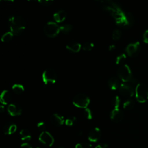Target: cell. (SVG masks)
I'll return each mask as SVG.
<instances>
[{
  "label": "cell",
  "mask_w": 148,
  "mask_h": 148,
  "mask_svg": "<svg viewBox=\"0 0 148 148\" xmlns=\"http://www.w3.org/2000/svg\"><path fill=\"white\" fill-rule=\"evenodd\" d=\"M99 1L102 3L103 9L112 16L119 26L127 28L132 25L134 22L132 16L130 13L125 12L112 0Z\"/></svg>",
  "instance_id": "6da1fadb"
},
{
  "label": "cell",
  "mask_w": 148,
  "mask_h": 148,
  "mask_svg": "<svg viewBox=\"0 0 148 148\" xmlns=\"http://www.w3.org/2000/svg\"><path fill=\"white\" fill-rule=\"evenodd\" d=\"M8 25L10 31L14 35H18L25 29L26 22L21 16H12L8 19Z\"/></svg>",
  "instance_id": "7a4b0ae2"
},
{
  "label": "cell",
  "mask_w": 148,
  "mask_h": 148,
  "mask_svg": "<svg viewBox=\"0 0 148 148\" xmlns=\"http://www.w3.org/2000/svg\"><path fill=\"white\" fill-rule=\"evenodd\" d=\"M117 75L124 83L131 82L134 83L136 82L135 79L132 77V74L130 66L127 64H124L120 66L117 70Z\"/></svg>",
  "instance_id": "3957f363"
},
{
  "label": "cell",
  "mask_w": 148,
  "mask_h": 148,
  "mask_svg": "<svg viewBox=\"0 0 148 148\" xmlns=\"http://www.w3.org/2000/svg\"><path fill=\"white\" fill-rule=\"evenodd\" d=\"M43 31L46 36L50 38H53L57 36L60 32H61L60 26L56 22L49 21L44 26Z\"/></svg>",
  "instance_id": "277c9868"
},
{
  "label": "cell",
  "mask_w": 148,
  "mask_h": 148,
  "mask_svg": "<svg viewBox=\"0 0 148 148\" xmlns=\"http://www.w3.org/2000/svg\"><path fill=\"white\" fill-rule=\"evenodd\" d=\"M135 97L140 103H144L148 99V88L142 83H138L135 88Z\"/></svg>",
  "instance_id": "5b68a950"
},
{
  "label": "cell",
  "mask_w": 148,
  "mask_h": 148,
  "mask_svg": "<svg viewBox=\"0 0 148 148\" xmlns=\"http://www.w3.org/2000/svg\"><path fill=\"white\" fill-rule=\"evenodd\" d=\"M90 102L89 97L84 94L80 93L76 95L72 101L73 104L79 108H86Z\"/></svg>",
  "instance_id": "8992f818"
},
{
  "label": "cell",
  "mask_w": 148,
  "mask_h": 148,
  "mask_svg": "<svg viewBox=\"0 0 148 148\" xmlns=\"http://www.w3.org/2000/svg\"><path fill=\"white\" fill-rule=\"evenodd\" d=\"M57 80V73L51 68L45 69L42 73V80L45 85L53 84L56 83Z\"/></svg>",
  "instance_id": "52a82bcc"
},
{
  "label": "cell",
  "mask_w": 148,
  "mask_h": 148,
  "mask_svg": "<svg viewBox=\"0 0 148 148\" xmlns=\"http://www.w3.org/2000/svg\"><path fill=\"white\" fill-rule=\"evenodd\" d=\"M39 140L47 146H51L54 142V139L51 134L48 131H45L40 133L39 136Z\"/></svg>",
  "instance_id": "ba28073f"
},
{
  "label": "cell",
  "mask_w": 148,
  "mask_h": 148,
  "mask_svg": "<svg viewBox=\"0 0 148 148\" xmlns=\"http://www.w3.org/2000/svg\"><path fill=\"white\" fill-rule=\"evenodd\" d=\"M140 50V45L139 42L130 43L125 48V51L130 57H134L138 54Z\"/></svg>",
  "instance_id": "9c48e42d"
},
{
  "label": "cell",
  "mask_w": 148,
  "mask_h": 148,
  "mask_svg": "<svg viewBox=\"0 0 148 148\" xmlns=\"http://www.w3.org/2000/svg\"><path fill=\"white\" fill-rule=\"evenodd\" d=\"M119 90L120 93L125 97H132L134 94L133 87L126 83L120 84Z\"/></svg>",
  "instance_id": "30bf717a"
},
{
  "label": "cell",
  "mask_w": 148,
  "mask_h": 148,
  "mask_svg": "<svg viewBox=\"0 0 148 148\" xmlns=\"http://www.w3.org/2000/svg\"><path fill=\"white\" fill-rule=\"evenodd\" d=\"M7 110L8 113L12 116H19L22 113L21 107L17 103H10L8 105Z\"/></svg>",
  "instance_id": "8fae6325"
},
{
  "label": "cell",
  "mask_w": 148,
  "mask_h": 148,
  "mask_svg": "<svg viewBox=\"0 0 148 148\" xmlns=\"http://www.w3.org/2000/svg\"><path fill=\"white\" fill-rule=\"evenodd\" d=\"M101 136V131L99 128L95 127L92 129L88 135V139L90 142H95L98 141Z\"/></svg>",
  "instance_id": "7c38bea8"
},
{
  "label": "cell",
  "mask_w": 148,
  "mask_h": 148,
  "mask_svg": "<svg viewBox=\"0 0 148 148\" xmlns=\"http://www.w3.org/2000/svg\"><path fill=\"white\" fill-rule=\"evenodd\" d=\"M17 130L16 125L11 122L9 121L6 123L3 127V132L5 135H11L16 132Z\"/></svg>",
  "instance_id": "4fadbf2b"
},
{
  "label": "cell",
  "mask_w": 148,
  "mask_h": 148,
  "mask_svg": "<svg viewBox=\"0 0 148 148\" xmlns=\"http://www.w3.org/2000/svg\"><path fill=\"white\" fill-rule=\"evenodd\" d=\"M123 118V112L119 108H114L110 113V119L112 121L118 123L122 120Z\"/></svg>",
  "instance_id": "5bb4252c"
},
{
  "label": "cell",
  "mask_w": 148,
  "mask_h": 148,
  "mask_svg": "<svg viewBox=\"0 0 148 148\" xmlns=\"http://www.w3.org/2000/svg\"><path fill=\"white\" fill-rule=\"evenodd\" d=\"M50 121L56 126H60L64 123L65 120L62 116L58 113H54L50 117Z\"/></svg>",
  "instance_id": "9a60e30c"
},
{
  "label": "cell",
  "mask_w": 148,
  "mask_h": 148,
  "mask_svg": "<svg viewBox=\"0 0 148 148\" xmlns=\"http://www.w3.org/2000/svg\"><path fill=\"white\" fill-rule=\"evenodd\" d=\"M82 47V46L80 43L76 41H71L68 42L66 45V49L73 53H78Z\"/></svg>",
  "instance_id": "2e32d148"
},
{
  "label": "cell",
  "mask_w": 148,
  "mask_h": 148,
  "mask_svg": "<svg viewBox=\"0 0 148 148\" xmlns=\"http://www.w3.org/2000/svg\"><path fill=\"white\" fill-rule=\"evenodd\" d=\"M67 14L66 12L63 10H60L53 14V19L57 23L63 22L66 18Z\"/></svg>",
  "instance_id": "e0dca14e"
},
{
  "label": "cell",
  "mask_w": 148,
  "mask_h": 148,
  "mask_svg": "<svg viewBox=\"0 0 148 148\" xmlns=\"http://www.w3.org/2000/svg\"><path fill=\"white\" fill-rule=\"evenodd\" d=\"M12 99L11 93L8 90H3L0 95V101L3 105L8 104Z\"/></svg>",
  "instance_id": "ac0fdd59"
},
{
  "label": "cell",
  "mask_w": 148,
  "mask_h": 148,
  "mask_svg": "<svg viewBox=\"0 0 148 148\" xmlns=\"http://www.w3.org/2000/svg\"><path fill=\"white\" fill-rule=\"evenodd\" d=\"M109 87L112 90H116L119 88L120 84L119 79L116 77H110L108 82Z\"/></svg>",
  "instance_id": "d6986e66"
},
{
  "label": "cell",
  "mask_w": 148,
  "mask_h": 148,
  "mask_svg": "<svg viewBox=\"0 0 148 148\" xmlns=\"http://www.w3.org/2000/svg\"><path fill=\"white\" fill-rule=\"evenodd\" d=\"M20 135L23 140L29 141L31 139V135L29 131L25 129L21 130L20 131Z\"/></svg>",
  "instance_id": "ffe728a7"
},
{
  "label": "cell",
  "mask_w": 148,
  "mask_h": 148,
  "mask_svg": "<svg viewBox=\"0 0 148 148\" xmlns=\"http://www.w3.org/2000/svg\"><path fill=\"white\" fill-rule=\"evenodd\" d=\"M12 91L16 94H21L24 91V87L21 84H14L12 87Z\"/></svg>",
  "instance_id": "44dd1931"
},
{
  "label": "cell",
  "mask_w": 148,
  "mask_h": 148,
  "mask_svg": "<svg viewBox=\"0 0 148 148\" xmlns=\"http://www.w3.org/2000/svg\"><path fill=\"white\" fill-rule=\"evenodd\" d=\"M13 36H14V34L11 31L7 32L4 34H3V35L2 36L1 41L3 43L9 42L12 39Z\"/></svg>",
  "instance_id": "7402d4cb"
},
{
  "label": "cell",
  "mask_w": 148,
  "mask_h": 148,
  "mask_svg": "<svg viewBox=\"0 0 148 148\" xmlns=\"http://www.w3.org/2000/svg\"><path fill=\"white\" fill-rule=\"evenodd\" d=\"M135 102L132 99H128L123 103V108L126 110H131L134 108Z\"/></svg>",
  "instance_id": "603a6c76"
},
{
  "label": "cell",
  "mask_w": 148,
  "mask_h": 148,
  "mask_svg": "<svg viewBox=\"0 0 148 148\" xmlns=\"http://www.w3.org/2000/svg\"><path fill=\"white\" fill-rule=\"evenodd\" d=\"M72 29V26L69 24H65L60 26V31L64 34H68Z\"/></svg>",
  "instance_id": "cb8c5ba5"
},
{
  "label": "cell",
  "mask_w": 148,
  "mask_h": 148,
  "mask_svg": "<svg viewBox=\"0 0 148 148\" xmlns=\"http://www.w3.org/2000/svg\"><path fill=\"white\" fill-rule=\"evenodd\" d=\"M127 56L125 54H121L118 56L116 59V64L117 65H122L125 61Z\"/></svg>",
  "instance_id": "d4e9b609"
},
{
  "label": "cell",
  "mask_w": 148,
  "mask_h": 148,
  "mask_svg": "<svg viewBox=\"0 0 148 148\" xmlns=\"http://www.w3.org/2000/svg\"><path fill=\"white\" fill-rule=\"evenodd\" d=\"M94 47V43L90 42H85L83 46L82 49L84 51H91Z\"/></svg>",
  "instance_id": "484cf974"
},
{
  "label": "cell",
  "mask_w": 148,
  "mask_h": 148,
  "mask_svg": "<svg viewBox=\"0 0 148 148\" xmlns=\"http://www.w3.org/2000/svg\"><path fill=\"white\" fill-rule=\"evenodd\" d=\"M76 122V118L75 117H71L65 120V123L67 126H72Z\"/></svg>",
  "instance_id": "4316f807"
},
{
  "label": "cell",
  "mask_w": 148,
  "mask_h": 148,
  "mask_svg": "<svg viewBox=\"0 0 148 148\" xmlns=\"http://www.w3.org/2000/svg\"><path fill=\"white\" fill-rule=\"evenodd\" d=\"M121 36V32L119 29H115L112 34V39L114 40H119Z\"/></svg>",
  "instance_id": "83f0119b"
},
{
  "label": "cell",
  "mask_w": 148,
  "mask_h": 148,
  "mask_svg": "<svg viewBox=\"0 0 148 148\" xmlns=\"http://www.w3.org/2000/svg\"><path fill=\"white\" fill-rule=\"evenodd\" d=\"M83 114L85 116V117L88 120H91L92 118V113L91 110L89 108H85L83 112Z\"/></svg>",
  "instance_id": "f1b7e54d"
},
{
  "label": "cell",
  "mask_w": 148,
  "mask_h": 148,
  "mask_svg": "<svg viewBox=\"0 0 148 148\" xmlns=\"http://www.w3.org/2000/svg\"><path fill=\"white\" fill-rule=\"evenodd\" d=\"M112 104L114 108H119L120 105V99L119 96L116 95L114 97V98L112 99Z\"/></svg>",
  "instance_id": "f546056e"
},
{
  "label": "cell",
  "mask_w": 148,
  "mask_h": 148,
  "mask_svg": "<svg viewBox=\"0 0 148 148\" xmlns=\"http://www.w3.org/2000/svg\"><path fill=\"white\" fill-rule=\"evenodd\" d=\"M75 148H92V146L90 143L82 142L77 143L75 146Z\"/></svg>",
  "instance_id": "4dcf8cb0"
},
{
  "label": "cell",
  "mask_w": 148,
  "mask_h": 148,
  "mask_svg": "<svg viewBox=\"0 0 148 148\" xmlns=\"http://www.w3.org/2000/svg\"><path fill=\"white\" fill-rule=\"evenodd\" d=\"M39 3L43 6H48L53 3L54 0H38Z\"/></svg>",
  "instance_id": "1f68e13d"
},
{
  "label": "cell",
  "mask_w": 148,
  "mask_h": 148,
  "mask_svg": "<svg viewBox=\"0 0 148 148\" xmlns=\"http://www.w3.org/2000/svg\"><path fill=\"white\" fill-rule=\"evenodd\" d=\"M37 127H38V129H39V130H40L42 132L45 131V130H46V125H45V123L43 122V121L39 122V123L37 124Z\"/></svg>",
  "instance_id": "d6a6232c"
},
{
  "label": "cell",
  "mask_w": 148,
  "mask_h": 148,
  "mask_svg": "<svg viewBox=\"0 0 148 148\" xmlns=\"http://www.w3.org/2000/svg\"><path fill=\"white\" fill-rule=\"evenodd\" d=\"M143 40L145 43H148V29L144 32L143 35Z\"/></svg>",
  "instance_id": "836d02e7"
},
{
  "label": "cell",
  "mask_w": 148,
  "mask_h": 148,
  "mask_svg": "<svg viewBox=\"0 0 148 148\" xmlns=\"http://www.w3.org/2000/svg\"><path fill=\"white\" fill-rule=\"evenodd\" d=\"M21 148H32V147L30 144L27 142H25L21 145Z\"/></svg>",
  "instance_id": "e575fe53"
},
{
  "label": "cell",
  "mask_w": 148,
  "mask_h": 148,
  "mask_svg": "<svg viewBox=\"0 0 148 148\" xmlns=\"http://www.w3.org/2000/svg\"><path fill=\"white\" fill-rule=\"evenodd\" d=\"M95 148H108V146L106 143H102L97 145Z\"/></svg>",
  "instance_id": "d590c367"
},
{
  "label": "cell",
  "mask_w": 148,
  "mask_h": 148,
  "mask_svg": "<svg viewBox=\"0 0 148 148\" xmlns=\"http://www.w3.org/2000/svg\"><path fill=\"white\" fill-rule=\"evenodd\" d=\"M116 49V46L114 45H111L109 46V48H108V50L109 51H113L114 50V49Z\"/></svg>",
  "instance_id": "8d00e7d4"
},
{
  "label": "cell",
  "mask_w": 148,
  "mask_h": 148,
  "mask_svg": "<svg viewBox=\"0 0 148 148\" xmlns=\"http://www.w3.org/2000/svg\"><path fill=\"white\" fill-rule=\"evenodd\" d=\"M5 107L3 106V105H1L0 106V112L1 113H3L4 111H5Z\"/></svg>",
  "instance_id": "74e56055"
},
{
  "label": "cell",
  "mask_w": 148,
  "mask_h": 148,
  "mask_svg": "<svg viewBox=\"0 0 148 148\" xmlns=\"http://www.w3.org/2000/svg\"><path fill=\"white\" fill-rule=\"evenodd\" d=\"M82 134H83L82 132H79L78 135H79V136H81V135H82Z\"/></svg>",
  "instance_id": "f35d334b"
},
{
  "label": "cell",
  "mask_w": 148,
  "mask_h": 148,
  "mask_svg": "<svg viewBox=\"0 0 148 148\" xmlns=\"http://www.w3.org/2000/svg\"><path fill=\"white\" fill-rule=\"evenodd\" d=\"M5 1H9V2H13L14 0H3Z\"/></svg>",
  "instance_id": "ab89813d"
},
{
  "label": "cell",
  "mask_w": 148,
  "mask_h": 148,
  "mask_svg": "<svg viewBox=\"0 0 148 148\" xmlns=\"http://www.w3.org/2000/svg\"><path fill=\"white\" fill-rule=\"evenodd\" d=\"M28 1H36V0H28Z\"/></svg>",
  "instance_id": "60d3db41"
},
{
  "label": "cell",
  "mask_w": 148,
  "mask_h": 148,
  "mask_svg": "<svg viewBox=\"0 0 148 148\" xmlns=\"http://www.w3.org/2000/svg\"><path fill=\"white\" fill-rule=\"evenodd\" d=\"M58 148H64V147H58Z\"/></svg>",
  "instance_id": "b9f144b4"
},
{
  "label": "cell",
  "mask_w": 148,
  "mask_h": 148,
  "mask_svg": "<svg viewBox=\"0 0 148 148\" xmlns=\"http://www.w3.org/2000/svg\"><path fill=\"white\" fill-rule=\"evenodd\" d=\"M36 148H40V147H36Z\"/></svg>",
  "instance_id": "7bdbcfd3"
},
{
  "label": "cell",
  "mask_w": 148,
  "mask_h": 148,
  "mask_svg": "<svg viewBox=\"0 0 148 148\" xmlns=\"http://www.w3.org/2000/svg\"><path fill=\"white\" fill-rule=\"evenodd\" d=\"M96 1H99V0H96Z\"/></svg>",
  "instance_id": "ee69618b"
}]
</instances>
